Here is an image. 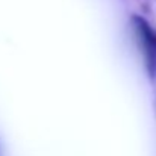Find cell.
<instances>
[{"instance_id":"6da1fadb","label":"cell","mask_w":156,"mask_h":156,"mask_svg":"<svg viewBox=\"0 0 156 156\" xmlns=\"http://www.w3.org/2000/svg\"><path fill=\"white\" fill-rule=\"evenodd\" d=\"M132 23H133L135 34L140 41L141 50L144 53L147 71L150 77L153 79L156 77V29H153L150 23L140 15H133Z\"/></svg>"}]
</instances>
